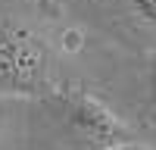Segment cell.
<instances>
[{"label": "cell", "instance_id": "3957f363", "mask_svg": "<svg viewBox=\"0 0 156 150\" xmlns=\"http://www.w3.org/2000/svg\"><path fill=\"white\" fill-rule=\"evenodd\" d=\"M128 6H131L134 12L144 22H150V25H156V0H125Z\"/></svg>", "mask_w": 156, "mask_h": 150}, {"label": "cell", "instance_id": "7a4b0ae2", "mask_svg": "<svg viewBox=\"0 0 156 150\" xmlns=\"http://www.w3.org/2000/svg\"><path fill=\"white\" fill-rule=\"evenodd\" d=\"M66 112H69L72 128L81 134L87 144H94L97 150H112V147H119L125 141H131L128 128L90 94H81V91L72 94L66 100Z\"/></svg>", "mask_w": 156, "mask_h": 150}, {"label": "cell", "instance_id": "6da1fadb", "mask_svg": "<svg viewBox=\"0 0 156 150\" xmlns=\"http://www.w3.org/2000/svg\"><path fill=\"white\" fill-rule=\"evenodd\" d=\"M47 44L28 28L0 25V94H37L47 84Z\"/></svg>", "mask_w": 156, "mask_h": 150}, {"label": "cell", "instance_id": "277c9868", "mask_svg": "<svg viewBox=\"0 0 156 150\" xmlns=\"http://www.w3.org/2000/svg\"><path fill=\"white\" fill-rule=\"evenodd\" d=\"M112 150H150V147H140V144H134V141H125V144L112 147Z\"/></svg>", "mask_w": 156, "mask_h": 150}]
</instances>
